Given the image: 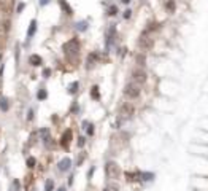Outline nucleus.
Returning <instances> with one entry per match:
<instances>
[{
    "label": "nucleus",
    "mask_w": 208,
    "mask_h": 191,
    "mask_svg": "<svg viewBox=\"0 0 208 191\" xmlns=\"http://www.w3.org/2000/svg\"><path fill=\"white\" fill-rule=\"evenodd\" d=\"M49 73H51L49 69H45V70H43V75H45V77H49Z\"/></svg>",
    "instance_id": "c85d7f7f"
},
{
    "label": "nucleus",
    "mask_w": 208,
    "mask_h": 191,
    "mask_svg": "<svg viewBox=\"0 0 208 191\" xmlns=\"http://www.w3.org/2000/svg\"><path fill=\"white\" fill-rule=\"evenodd\" d=\"M38 134H40V137H41L43 142L48 145V142H49V131L46 129V127H43V129H40V132H38Z\"/></svg>",
    "instance_id": "9b49d317"
},
{
    "label": "nucleus",
    "mask_w": 208,
    "mask_h": 191,
    "mask_svg": "<svg viewBox=\"0 0 208 191\" xmlns=\"http://www.w3.org/2000/svg\"><path fill=\"white\" fill-rule=\"evenodd\" d=\"M0 62H2V53H0Z\"/></svg>",
    "instance_id": "72a5a7b5"
},
{
    "label": "nucleus",
    "mask_w": 208,
    "mask_h": 191,
    "mask_svg": "<svg viewBox=\"0 0 208 191\" xmlns=\"http://www.w3.org/2000/svg\"><path fill=\"white\" fill-rule=\"evenodd\" d=\"M91 97H92V99H99V97H100V92H99V86H92L91 88Z\"/></svg>",
    "instance_id": "2eb2a0df"
},
{
    "label": "nucleus",
    "mask_w": 208,
    "mask_h": 191,
    "mask_svg": "<svg viewBox=\"0 0 208 191\" xmlns=\"http://www.w3.org/2000/svg\"><path fill=\"white\" fill-rule=\"evenodd\" d=\"M124 96L129 99H137L140 96V86L137 83H127L124 86Z\"/></svg>",
    "instance_id": "7ed1b4c3"
},
{
    "label": "nucleus",
    "mask_w": 208,
    "mask_h": 191,
    "mask_svg": "<svg viewBox=\"0 0 208 191\" xmlns=\"http://www.w3.org/2000/svg\"><path fill=\"white\" fill-rule=\"evenodd\" d=\"M72 131L70 129H67L64 134H62V137H61V145L64 147V148H68V145H70V142H72Z\"/></svg>",
    "instance_id": "0eeeda50"
},
{
    "label": "nucleus",
    "mask_w": 208,
    "mask_h": 191,
    "mask_svg": "<svg viewBox=\"0 0 208 191\" xmlns=\"http://www.w3.org/2000/svg\"><path fill=\"white\" fill-rule=\"evenodd\" d=\"M167 11H168V13H173V11H175V2H173V0H168V2H167Z\"/></svg>",
    "instance_id": "aec40b11"
},
{
    "label": "nucleus",
    "mask_w": 208,
    "mask_h": 191,
    "mask_svg": "<svg viewBox=\"0 0 208 191\" xmlns=\"http://www.w3.org/2000/svg\"><path fill=\"white\" fill-rule=\"evenodd\" d=\"M121 2H123V3H129L130 0H121Z\"/></svg>",
    "instance_id": "2f4dec72"
},
{
    "label": "nucleus",
    "mask_w": 208,
    "mask_h": 191,
    "mask_svg": "<svg viewBox=\"0 0 208 191\" xmlns=\"http://www.w3.org/2000/svg\"><path fill=\"white\" fill-rule=\"evenodd\" d=\"M22 10H24V3H19L18 5V13H21Z\"/></svg>",
    "instance_id": "cd10ccee"
},
{
    "label": "nucleus",
    "mask_w": 208,
    "mask_h": 191,
    "mask_svg": "<svg viewBox=\"0 0 208 191\" xmlns=\"http://www.w3.org/2000/svg\"><path fill=\"white\" fill-rule=\"evenodd\" d=\"M88 134L89 135L94 134V126H92V124H89V123H88Z\"/></svg>",
    "instance_id": "393cba45"
},
{
    "label": "nucleus",
    "mask_w": 208,
    "mask_h": 191,
    "mask_svg": "<svg viewBox=\"0 0 208 191\" xmlns=\"http://www.w3.org/2000/svg\"><path fill=\"white\" fill-rule=\"evenodd\" d=\"M99 57H100V56H99V53H91V54L88 56V61H86V64H88L86 67H88V69L94 67V65H95L97 62H99Z\"/></svg>",
    "instance_id": "6e6552de"
},
{
    "label": "nucleus",
    "mask_w": 208,
    "mask_h": 191,
    "mask_svg": "<svg viewBox=\"0 0 208 191\" xmlns=\"http://www.w3.org/2000/svg\"><path fill=\"white\" fill-rule=\"evenodd\" d=\"M105 174H107L108 178L116 180V178H119V175H121V167L118 166L115 161H110V162H107V166H105Z\"/></svg>",
    "instance_id": "f257e3e1"
},
{
    "label": "nucleus",
    "mask_w": 208,
    "mask_h": 191,
    "mask_svg": "<svg viewBox=\"0 0 208 191\" xmlns=\"http://www.w3.org/2000/svg\"><path fill=\"white\" fill-rule=\"evenodd\" d=\"M53 190H54V182L51 178H48L45 183V191H53Z\"/></svg>",
    "instance_id": "f3484780"
},
{
    "label": "nucleus",
    "mask_w": 208,
    "mask_h": 191,
    "mask_svg": "<svg viewBox=\"0 0 208 191\" xmlns=\"http://www.w3.org/2000/svg\"><path fill=\"white\" fill-rule=\"evenodd\" d=\"M103 191H119V186L118 185H113V183H110V185H107L103 188Z\"/></svg>",
    "instance_id": "6ab92c4d"
},
{
    "label": "nucleus",
    "mask_w": 208,
    "mask_h": 191,
    "mask_svg": "<svg viewBox=\"0 0 208 191\" xmlns=\"http://www.w3.org/2000/svg\"><path fill=\"white\" fill-rule=\"evenodd\" d=\"M133 115V105L132 104H123L119 108V118L121 119H129Z\"/></svg>",
    "instance_id": "423d86ee"
},
{
    "label": "nucleus",
    "mask_w": 208,
    "mask_h": 191,
    "mask_svg": "<svg viewBox=\"0 0 208 191\" xmlns=\"http://www.w3.org/2000/svg\"><path fill=\"white\" fill-rule=\"evenodd\" d=\"M135 61H137V64L142 65V67H143L145 64H146V57H145L143 54H137V56H135Z\"/></svg>",
    "instance_id": "dca6fc26"
},
{
    "label": "nucleus",
    "mask_w": 208,
    "mask_h": 191,
    "mask_svg": "<svg viewBox=\"0 0 208 191\" xmlns=\"http://www.w3.org/2000/svg\"><path fill=\"white\" fill-rule=\"evenodd\" d=\"M32 115H33V112H32V110H29V116H27V118H29V119H32V118H33Z\"/></svg>",
    "instance_id": "7c9ffc66"
},
{
    "label": "nucleus",
    "mask_w": 208,
    "mask_h": 191,
    "mask_svg": "<svg viewBox=\"0 0 208 191\" xmlns=\"http://www.w3.org/2000/svg\"><path fill=\"white\" fill-rule=\"evenodd\" d=\"M48 3H49V0H40V5H41V6L48 5Z\"/></svg>",
    "instance_id": "c756f323"
},
{
    "label": "nucleus",
    "mask_w": 208,
    "mask_h": 191,
    "mask_svg": "<svg viewBox=\"0 0 208 191\" xmlns=\"http://www.w3.org/2000/svg\"><path fill=\"white\" fill-rule=\"evenodd\" d=\"M61 6H62V10H64L67 14H72V13H73L72 8H70V6L67 5V2H64V0H61Z\"/></svg>",
    "instance_id": "a211bd4d"
},
{
    "label": "nucleus",
    "mask_w": 208,
    "mask_h": 191,
    "mask_svg": "<svg viewBox=\"0 0 208 191\" xmlns=\"http://www.w3.org/2000/svg\"><path fill=\"white\" fill-rule=\"evenodd\" d=\"M152 45H154V41H152V38H150L148 32H143L142 35H140V38H138V48L140 49L148 51V49L152 48Z\"/></svg>",
    "instance_id": "20e7f679"
},
{
    "label": "nucleus",
    "mask_w": 208,
    "mask_h": 191,
    "mask_svg": "<svg viewBox=\"0 0 208 191\" xmlns=\"http://www.w3.org/2000/svg\"><path fill=\"white\" fill-rule=\"evenodd\" d=\"M64 53L67 56H76L78 51H80V41H78V38H72V40H68L67 43L64 45Z\"/></svg>",
    "instance_id": "f03ea898"
},
{
    "label": "nucleus",
    "mask_w": 208,
    "mask_h": 191,
    "mask_svg": "<svg viewBox=\"0 0 208 191\" xmlns=\"http://www.w3.org/2000/svg\"><path fill=\"white\" fill-rule=\"evenodd\" d=\"M132 78H133V83L143 84V83H146L148 75H146V72H145L143 69H133L132 70Z\"/></svg>",
    "instance_id": "39448f33"
},
{
    "label": "nucleus",
    "mask_w": 208,
    "mask_h": 191,
    "mask_svg": "<svg viewBox=\"0 0 208 191\" xmlns=\"http://www.w3.org/2000/svg\"><path fill=\"white\" fill-rule=\"evenodd\" d=\"M84 142H86L84 137H80V139H78V147H83V145H84Z\"/></svg>",
    "instance_id": "a878e982"
},
{
    "label": "nucleus",
    "mask_w": 208,
    "mask_h": 191,
    "mask_svg": "<svg viewBox=\"0 0 208 191\" xmlns=\"http://www.w3.org/2000/svg\"><path fill=\"white\" fill-rule=\"evenodd\" d=\"M116 13H118V6H116V5H111V6L108 8V14H110V16H115Z\"/></svg>",
    "instance_id": "b1692460"
},
{
    "label": "nucleus",
    "mask_w": 208,
    "mask_h": 191,
    "mask_svg": "<svg viewBox=\"0 0 208 191\" xmlns=\"http://www.w3.org/2000/svg\"><path fill=\"white\" fill-rule=\"evenodd\" d=\"M130 13H132L130 10H125V11H124V18H125V19H127V18H130Z\"/></svg>",
    "instance_id": "bb28decb"
},
{
    "label": "nucleus",
    "mask_w": 208,
    "mask_h": 191,
    "mask_svg": "<svg viewBox=\"0 0 208 191\" xmlns=\"http://www.w3.org/2000/svg\"><path fill=\"white\" fill-rule=\"evenodd\" d=\"M59 191H65V188H59Z\"/></svg>",
    "instance_id": "473e14b6"
},
{
    "label": "nucleus",
    "mask_w": 208,
    "mask_h": 191,
    "mask_svg": "<svg viewBox=\"0 0 208 191\" xmlns=\"http://www.w3.org/2000/svg\"><path fill=\"white\" fill-rule=\"evenodd\" d=\"M70 166H72V159H70V158H64V159L59 161V170H62V172L68 170Z\"/></svg>",
    "instance_id": "1a4fd4ad"
},
{
    "label": "nucleus",
    "mask_w": 208,
    "mask_h": 191,
    "mask_svg": "<svg viewBox=\"0 0 208 191\" xmlns=\"http://www.w3.org/2000/svg\"><path fill=\"white\" fill-rule=\"evenodd\" d=\"M35 162H37V159L35 158H27V167H30V169H32V167H35Z\"/></svg>",
    "instance_id": "5701e85b"
},
{
    "label": "nucleus",
    "mask_w": 208,
    "mask_h": 191,
    "mask_svg": "<svg viewBox=\"0 0 208 191\" xmlns=\"http://www.w3.org/2000/svg\"><path fill=\"white\" fill-rule=\"evenodd\" d=\"M78 88H80V83H78V81H73V83L68 86V92H70V94H76Z\"/></svg>",
    "instance_id": "4468645a"
},
{
    "label": "nucleus",
    "mask_w": 208,
    "mask_h": 191,
    "mask_svg": "<svg viewBox=\"0 0 208 191\" xmlns=\"http://www.w3.org/2000/svg\"><path fill=\"white\" fill-rule=\"evenodd\" d=\"M29 62H30L32 65H35V67H37V65L41 64V57L38 56V54H32V56L29 57Z\"/></svg>",
    "instance_id": "ddd939ff"
},
{
    "label": "nucleus",
    "mask_w": 208,
    "mask_h": 191,
    "mask_svg": "<svg viewBox=\"0 0 208 191\" xmlns=\"http://www.w3.org/2000/svg\"><path fill=\"white\" fill-rule=\"evenodd\" d=\"M76 29H78V30H86V29H88V22H86V21L78 22V24H76Z\"/></svg>",
    "instance_id": "4be33fe9"
},
{
    "label": "nucleus",
    "mask_w": 208,
    "mask_h": 191,
    "mask_svg": "<svg viewBox=\"0 0 208 191\" xmlns=\"http://www.w3.org/2000/svg\"><path fill=\"white\" fill-rule=\"evenodd\" d=\"M8 108H10L8 99H6V97H0V110H2V112H8Z\"/></svg>",
    "instance_id": "f8f14e48"
},
{
    "label": "nucleus",
    "mask_w": 208,
    "mask_h": 191,
    "mask_svg": "<svg viewBox=\"0 0 208 191\" xmlns=\"http://www.w3.org/2000/svg\"><path fill=\"white\" fill-rule=\"evenodd\" d=\"M35 30H37V21H35V19H32V21H30V26H29V30H27V38L33 37Z\"/></svg>",
    "instance_id": "9d476101"
},
{
    "label": "nucleus",
    "mask_w": 208,
    "mask_h": 191,
    "mask_svg": "<svg viewBox=\"0 0 208 191\" xmlns=\"http://www.w3.org/2000/svg\"><path fill=\"white\" fill-rule=\"evenodd\" d=\"M37 97H38L40 100H45L46 97H48V92H46L45 89H40V91H38V94H37Z\"/></svg>",
    "instance_id": "412c9836"
}]
</instances>
